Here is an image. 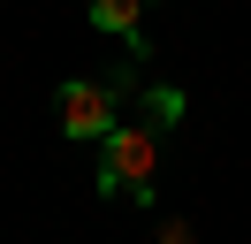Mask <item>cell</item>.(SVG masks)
Wrapping results in <instances>:
<instances>
[{
	"mask_svg": "<svg viewBox=\"0 0 251 244\" xmlns=\"http://www.w3.org/2000/svg\"><path fill=\"white\" fill-rule=\"evenodd\" d=\"M152 176H160V130L152 122H114L99 137V191L107 198H122V191L152 198Z\"/></svg>",
	"mask_w": 251,
	"mask_h": 244,
	"instance_id": "cell-1",
	"label": "cell"
},
{
	"mask_svg": "<svg viewBox=\"0 0 251 244\" xmlns=\"http://www.w3.org/2000/svg\"><path fill=\"white\" fill-rule=\"evenodd\" d=\"M129 84H137V69H114V76H69V84H61V137L99 145V137L122 122L114 107H122Z\"/></svg>",
	"mask_w": 251,
	"mask_h": 244,
	"instance_id": "cell-2",
	"label": "cell"
},
{
	"mask_svg": "<svg viewBox=\"0 0 251 244\" xmlns=\"http://www.w3.org/2000/svg\"><path fill=\"white\" fill-rule=\"evenodd\" d=\"M137 15H145V0H92V23H99V30H114V38H129V54L145 61V38H137Z\"/></svg>",
	"mask_w": 251,
	"mask_h": 244,
	"instance_id": "cell-3",
	"label": "cell"
},
{
	"mask_svg": "<svg viewBox=\"0 0 251 244\" xmlns=\"http://www.w3.org/2000/svg\"><path fill=\"white\" fill-rule=\"evenodd\" d=\"M175 115H183V92H175V84L145 92V122H152V130H175Z\"/></svg>",
	"mask_w": 251,
	"mask_h": 244,
	"instance_id": "cell-4",
	"label": "cell"
},
{
	"mask_svg": "<svg viewBox=\"0 0 251 244\" xmlns=\"http://www.w3.org/2000/svg\"><path fill=\"white\" fill-rule=\"evenodd\" d=\"M160 244H198V229L190 221H160Z\"/></svg>",
	"mask_w": 251,
	"mask_h": 244,
	"instance_id": "cell-5",
	"label": "cell"
}]
</instances>
